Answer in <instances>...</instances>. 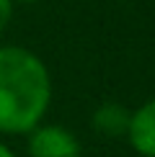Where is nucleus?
<instances>
[{
	"label": "nucleus",
	"mask_w": 155,
	"mask_h": 157,
	"mask_svg": "<svg viewBox=\"0 0 155 157\" xmlns=\"http://www.w3.org/2000/svg\"><path fill=\"white\" fill-rule=\"evenodd\" d=\"M129 113L121 103L106 101L93 111V129L103 136H124L129 126Z\"/></svg>",
	"instance_id": "obj_4"
},
{
	"label": "nucleus",
	"mask_w": 155,
	"mask_h": 157,
	"mask_svg": "<svg viewBox=\"0 0 155 157\" xmlns=\"http://www.w3.org/2000/svg\"><path fill=\"white\" fill-rule=\"evenodd\" d=\"M127 139L140 157H155V98L129 113Z\"/></svg>",
	"instance_id": "obj_3"
},
{
	"label": "nucleus",
	"mask_w": 155,
	"mask_h": 157,
	"mask_svg": "<svg viewBox=\"0 0 155 157\" xmlns=\"http://www.w3.org/2000/svg\"><path fill=\"white\" fill-rule=\"evenodd\" d=\"M13 3H36V0H13Z\"/></svg>",
	"instance_id": "obj_7"
},
{
	"label": "nucleus",
	"mask_w": 155,
	"mask_h": 157,
	"mask_svg": "<svg viewBox=\"0 0 155 157\" xmlns=\"http://www.w3.org/2000/svg\"><path fill=\"white\" fill-rule=\"evenodd\" d=\"M0 157H16V155H13V149H10L8 144H3V142H0Z\"/></svg>",
	"instance_id": "obj_6"
},
{
	"label": "nucleus",
	"mask_w": 155,
	"mask_h": 157,
	"mask_svg": "<svg viewBox=\"0 0 155 157\" xmlns=\"http://www.w3.org/2000/svg\"><path fill=\"white\" fill-rule=\"evenodd\" d=\"M52 103V77L31 49L0 47V134H29Z\"/></svg>",
	"instance_id": "obj_1"
},
{
	"label": "nucleus",
	"mask_w": 155,
	"mask_h": 157,
	"mask_svg": "<svg viewBox=\"0 0 155 157\" xmlns=\"http://www.w3.org/2000/svg\"><path fill=\"white\" fill-rule=\"evenodd\" d=\"M10 18H13V0H0V34L8 29Z\"/></svg>",
	"instance_id": "obj_5"
},
{
	"label": "nucleus",
	"mask_w": 155,
	"mask_h": 157,
	"mask_svg": "<svg viewBox=\"0 0 155 157\" xmlns=\"http://www.w3.org/2000/svg\"><path fill=\"white\" fill-rule=\"evenodd\" d=\"M80 142L60 124H39L29 132V157H80Z\"/></svg>",
	"instance_id": "obj_2"
}]
</instances>
